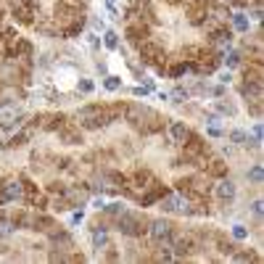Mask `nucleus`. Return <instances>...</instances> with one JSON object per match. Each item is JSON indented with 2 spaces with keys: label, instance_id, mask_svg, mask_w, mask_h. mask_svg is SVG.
<instances>
[{
  "label": "nucleus",
  "instance_id": "1",
  "mask_svg": "<svg viewBox=\"0 0 264 264\" xmlns=\"http://www.w3.org/2000/svg\"><path fill=\"white\" fill-rule=\"evenodd\" d=\"M148 217L143 212H127L124 209L117 220H114V230H119L122 235H127V238H143L148 233Z\"/></svg>",
  "mask_w": 264,
  "mask_h": 264
},
{
  "label": "nucleus",
  "instance_id": "2",
  "mask_svg": "<svg viewBox=\"0 0 264 264\" xmlns=\"http://www.w3.org/2000/svg\"><path fill=\"white\" fill-rule=\"evenodd\" d=\"M74 119H77V127H82V130H100V127H109L106 119H103V106H100V103H87V106L77 109Z\"/></svg>",
  "mask_w": 264,
  "mask_h": 264
},
{
  "label": "nucleus",
  "instance_id": "3",
  "mask_svg": "<svg viewBox=\"0 0 264 264\" xmlns=\"http://www.w3.org/2000/svg\"><path fill=\"white\" fill-rule=\"evenodd\" d=\"M159 209L164 214H182V217H190V198L185 193H164L162 198H159Z\"/></svg>",
  "mask_w": 264,
  "mask_h": 264
},
{
  "label": "nucleus",
  "instance_id": "4",
  "mask_svg": "<svg viewBox=\"0 0 264 264\" xmlns=\"http://www.w3.org/2000/svg\"><path fill=\"white\" fill-rule=\"evenodd\" d=\"M156 117V111L151 109V106H143V103H137V100H132V103H127L124 106V122H130L135 130H140L143 124L148 122V119H153Z\"/></svg>",
  "mask_w": 264,
  "mask_h": 264
},
{
  "label": "nucleus",
  "instance_id": "5",
  "mask_svg": "<svg viewBox=\"0 0 264 264\" xmlns=\"http://www.w3.org/2000/svg\"><path fill=\"white\" fill-rule=\"evenodd\" d=\"M172 230H175V225H172L169 220H151L148 222V235H151L153 246H172Z\"/></svg>",
  "mask_w": 264,
  "mask_h": 264
},
{
  "label": "nucleus",
  "instance_id": "6",
  "mask_svg": "<svg viewBox=\"0 0 264 264\" xmlns=\"http://www.w3.org/2000/svg\"><path fill=\"white\" fill-rule=\"evenodd\" d=\"M137 56H140V61L148 64V66H151V64H164V61H167L164 48H162V45H159L156 40H151V37L143 40L140 45H137Z\"/></svg>",
  "mask_w": 264,
  "mask_h": 264
},
{
  "label": "nucleus",
  "instance_id": "7",
  "mask_svg": "<svg viewBox=\"0 0 264 264\" xmlns=\"http://www.w3.org/2000/svg\"><path fill=\"white\" fill-rule=\"evenodd\" d=\"M21 119H27L21 114L19 106L14 103H0V130H14L16 124H21Z\"/></svg>",
  "mask_w": 264,
  "mask_h": 264
},
{
  "label": "nucleus",
  "instance_id": "8",
  "mask_svg": "<svg viewBox=\"0 0 264 264\" xmlns=\"http://www.w3.org/2000/svg\"><path fill=\"white\" fill-rule=\"evenodd\" d=\"M77 16H79V6L69 3V0H61V3H56L53 21L59 24V29H61V27H66V24H72V21H74Z\"/></svg>",
  "mask_w": 264,
  "mask_h": 264
},
{
  "label": "nucleus",
  "instance_id": "9",
  "mask_svg": "<svg viewBox=\"0 0 264 264\" xmlns=\"http://www.w3.org/2000/svg\"><path fill=\"white\" fill-rule=\"evenodd\" d=\"M124 37H127V42L130 45H140L143 40H148L151 37V29H148V24L145 21H140V19H132V21H127V29H124Z\"/></svg>",
  "mask_w": 264,
  "mask_h": 264
},
{
  "label": "nucleus",
  "instance_id": "10",
  "mask_svg": "<svg viewBox=\"0 0 264 264\" xmlns=\"http://www.w3.org/2000/svg\"><path fill=\"white\" fill-rule=\"evenodd\" d=\"M48 238H50V246L59 248V251H64V254H69V251L74 248V238H72V233H66L61 225H53L50 230H48Z\"/></svg>",
  "mask_w": 264,
  "mask_h": 264
},
{
  "label": "nucleus",
  "instance_id": "11",
  "mask_svg": "<svg viewBox=\"0 0 264 264\" xmlns=\"http://www.w3.org/2000/svg\"><path fill=\"white\" fill-rule=\"evenodd\" d=\"M214 193H217V198H220L222 203H233L235 196H238V188H235V182H233V180L220 177V182L214 185Z\"/></svg>",
  "mask_w": 264,
  "mask_h": 264
},
{
  "label": "nucleus",
  "instance_id": "12",
  "mask_svg": "<svg viewBox=\"0 0 264 264\" xmlns=\"http://www.w3.org/2000/svg\"><path fill=\"white\" fill-rule=\"evenodd\" d=\"M167 132H169V140L175 143V145H182V143L188 140V135H190V130H188L185 122H167Z\"/></svg>",
  "mask_w": 264,
  "mask_h": 264
},
{
  "label": "nucleus",
  "instance_id": "13",
  "mask_svg": "<svg viewBox=\"0 0 264 264\" xmlns=\"http://www.w3.org/2000/svg\"><path fill=\"white\" fill-rule=\"evenodd\" d=\"M64 196H66V201L72 203V209H74V206H85L90 201V190L79 188V185H72V188H64Z\"/></svg>",
  "mask_w": 264,
  "mask_h": 264
},
{
  "label": "nucleus",
  "instance_id": "14",
  "mask_svg": "<svg viewBox=\"0 0 264 264\" xmlns=\"http://www.w3.org/2000/svg\"><path fill=\"white\" fill-rule=\"evenodd\" d=\"M37 122H40L42 130L56 132V130H61L66 124V117H64V114H37Z\"/></svg>",
  "mask_w": 264,
  "mask_h": 264
},
{
  "label": "nucleus",
  "instance_id": "15",
  "mask_svg": "<svg viewBox=\"0 0 264 264\" xmlns=\"http://www.w3.org/2000/svg\"><path fill=\"white\" fill-rule=\"evenodd\" d=\"M56 132H59V140H61L64 145H79V143H85L79 127H69V124H64V127L56 130Z\"/></svg>",
  "mask_w": 264,
  "mask_h": 264
},
{
  "label": "nucleus",
  "instance_id": "16",
  "mask_svg": "<svg viewBox=\"0 0 264 264\" xmlns=\"http://www.w3.org/2000/svg\"><path fill=\"white\" fill-rule=\"evenodd\" d=\"M206 175H209L212 180H220V177H227V162L220 156H214L206 162Z\"/></svg>",
  "mask_w": 264,
  "mask_h": 264
},
{
  "label": "nucleus",
  "instance_id": "17",
  "mask_svg": "<svg viewBox=\"0 0 264 264\" xmlns=\"http://www.w3.org/2000/svg\"><path fill=\"white\" fill-rule=\"evenodd\" d=\"M124 106H127V103H106V106H103V119H106V124L122 122L124 119Z\"/></svg>",
  "mask_w": 264,
  "mask_h": 264
},
{
  "label": "nucleus",
  "instance_id": "18",
  "mask_svg": "<svg viewBox=\"0 0 264 264\" xmlns=\"http://www.w3.org/2000/svg\"><path fill=\"white\" fill-rule=\"evenodd\" d=\"M238 93L243 100H256V98H261V82H240Z\"/></svg>",
  "mask_w": 264,
  "mask_h": 264
},
{
  "label": "nucleus",
  "instance_id": "19",
  "mask_svg": "<svg viewBox=\"0 0 264 264\" xmlns=\"http://www.w3.org/2000/svg\"><path fill=\"white\" fill-rule=\"evenodd\" d=\"M230 19H233V29H235V32H240V34H248L251 19L246 16V11H238V14H233Z\"/></svg>",
  "mask_w": 264,
  "mask_h": 264
},
{
  "label": "nucleus",
  "instance_id": "20",
  "mask_svg": "<svg viewBox=\"0 0 264 264\" xmlns=\"http://www.w3.org/2000/svg\"><path fill=\"white\" fill-rule=\"evenodd\" d=\"M111 246V238H109V230H100V227H93V248L103 251Z\"/></svg>",
  "mask_w": 264,
  "mask_h": 264
},
{
  "label": "nucleus",
  "instance_id": "21",
  "mask_svg": "<svg viewBox=\"0 0 264 264\" xmlns=\"http://www.w3.org/2000/svg\"><path fill=\"white\" fill-rule=\"evenodd\" d=\"M243 82H261V66L259 64H246L243 66Z\"/></svg>",
  "mask_w": 264,
  "mask_h": 264
},
{
  "label": "nucleus",
  "instance_id": "22",
  "mask_svg": "<svg viewBox=\"0 0 264 264\" xmlns=\"http://www.w3.org/2000/svg\"><path fill=\"white\" fill-rule=\"evenodd\" d=\"M214 109H217V114H222V117H235V114H238V109H235V103H230V100H225V98H217V103H214Z\"/></svg>",
  "mask_w": 264,
  "mask_h": 264
},
{
  "label": "nucleus",
  "instance_id": "23",
  "mask_svg": "<svg viewBox=\"0 0 264 264\" xmlns=\"http://www.w3.org/2000/svg\"><path fill=\"white\" fill-rule=\"evenodd\" d=\"M246 177H248V182L251 185H261L264 182V169H261V164H254L248 172H246Z\"/></svg>",
  "mask_w": 264,
  "mask_h": 264
},
{
  "label": "nucleus",
  "instance_id": "24",
  "mask_svg": "<svg viewBox=\"0 0 264 264\" xmlns=\"http://www.w3.org/2000/svg\"><path fill=\"white\" fill-rule=\"evenodd\" d=\"M182 74H188V61H177L167 69V77H172V79H180Z\"/></svg>",
  "mask_w": 264,
  "mask_h": 264
},
{
  "label": "nucleus",
  "instance_id": "25",
  "mask_svg": "<svg viewBox=\"0 0 264 264\" xmlns=\"http://www.w3.org/2000/svg\"><path fill=\"white\" fill-rule=\"evenodd\" d=\"M103 45H106L109 50H117L119 48V34L114 29H106V32H103Z\"/></svg>",
  "mask_w": 264,
  "mask_h": 264
},
{
  "label": "nucleus",
  "instance_id": "26",
  "mask_svg": "<svg viewBox=\"0 0 264 264\" xmlns=\"http://www.w3.org/2000/svg\"><path fill=\"white\" fill-rule=\"evenodd\" d=\"M14 37H19L16 34V27H11V24H3V21H0V42H11Z\"/></svg>",
  "mask_w": 264,
  "mask_h": 264
},
{
  "label": "nucleus",
  "instance_id": "27",
  "mask_svg": "<svg viewBox=\"0 0 264 264\" xmlns=\"http://www.w3.org/2000/svg\"><path fill=\"white\" fill-rule=\"evenodd\" d=\"M103 87H106L109 93H117V90H122V77H117V74H106V79H103Z\"/></svg>",
  "mask_w": 264,
  "mask_h": 264
},
{
  "label": "nucleus",
  "instance_id": "28",
  "mask_svg": "<svg viewBox=\"0 0 264 264\" xmlns=\"http://www.w3.org/2000/svg\"><path fill=\"white\" fill-rule=\"evenodd\" d=\"M217 246H220V251L225 256H233V251L238 248V243H233V240H225L222 235H217Z\"/></svg>",
  "mask_w": 264,
  "mask_h": 264
},
{
  "label": "nucleus",
  "instance_id": "29",
  "mask_svg": "<svg viewBox=\"0 0 264 264\" xmlns=\"http://www.w3.org/2000/svg\"><path fill=\"white\" fill-rule=\"evenodd\" d=\"M201 53H203V48H198V45H188V48H182V61H196Z\"/></svg>",
  "mask_w": 264,
  "mask_h": 264
},
{
  "label": "nucleus",
  "instance_id": "30",
  "mask_svg": "<svg viewBox=\"0 0 264 264\" xmlns=\"http://www.w3.org/2000/svg\"><path fill=\"white\" fill-rule=\"evenodd\" d=\"M169 98H175V103H185V100L190 98V90H185L182 85H177V87L169 93Z\"/></svg>",
  "mask_w": 264,
  "mask_h": 264
},
{
  "label": "nucleus",
  "instance_id": "31",
  "mask_svg": "<svg viewBox=\"0 0 264 264\" xmlns=\"http://www.w3.org/2000/svg\"><path fill=\"white\" fill-rule=\"evenodd\" d=\"M50 206H53L56 212H69V209H72V203L66 201L64 193H59V198H50Z\"/></svg>",
  "mask_w": 264,
  "mask_h": 264
},
{
  "label": "nucleus",
  "instance_id": "32",
  "mask_svg": "<svg viewBox=\"0 0 264 264\" xmlns=\"http://www.w3.org/2000/svg\"><path fill=\"white\" fill-rule=\"evenodd\" d=\"M233 259H235V261H259V256H256L251 248H248V251H238V248H235V251H233Z\"/></svg>",
  "mask_w": 264,
  "mask_h": 264
},
{
  "label": "nucleus",
  "instance_id": "33",
  "mask_svg": "<svg viewBox=\"0 0 264 264\" xmlns=\"http://www.w3.org/2000/svg\"><path fill=\"white\" fill-rule=\"evenodd\" d=\"M246 109H248V114L254 119H261V98H256V100H246Z\"/></svg>",
  "mask_w": 264,
  "mask_h": 264
},
{
  "label": "nucleus",
  "instance_id": "34",
  "mask_svg": "<svg viewBox=\"0 0 264 264\" xmlns=\"http://www.w3.org/2000/svg\"><path fill=\"white\" fill-rule=\"evenodd\" d=\"M14 233H16L14 222H11V220H0V238H11Z\"/></svg>",
  "mask_w": 264,
  "mask_h": 264
},
{
  "label": "nucleus",
  "instance_id": "35",
  "mask_svg": "<svg viewBox=\"0 0 264 264\" xmlns=\"http://www.w3.org/2000/svg\"><path fill=\"white\" fill-rule=\"evenodd\" d=\"M48 203H50V198L42 196V193H37V196H34V201H32V206H34L37 212H45V209H48Z\"/></svg>",
  "mask_w": 264,
  "mask_h": 264
},
{
  "label": "nucleus",
  "instance_id": "36",
  "mask_svg": "<svg viewBox=\"0 0 264 264\" xmlns=\"http://www.w3.org/2000/svg\"><path fill=\"white\" fill-rule=\"evenodd\" d=\"M77 90H79L82 95H90V93L95 90V85H93V79H79V82H77Z\"/></svg>",
  "mask_w": 264,
  "mask_h": 264
},
{
  "label": "nucleus",
  "instance_id": "37",
  "mask_svg": "<svg viewBox=\"0 0 264 264\" xmlns=\"http://www.w3.org/2000/svg\"><path fill=\"white\" fill-rule=\"evenodd\" d=\"M233 238L235 240H246L248 238V227L246 225H233Z\"/></svg>",
  "mask_w": 264,
  "mask_h": 264
},
{
  "label": "nucleus",
  "instance_id": "38",
  "mask_svg": "<svg viewBox=\"0 0 264 264\" xmlns=\"http://www.w3.org/2000/svg\"><path fill=\"white\" fill-rule=\"evenodd\" d=\"M246 137H248V135H246L243 130H233V132H230V143H235V145H243V143H246Z\"/></svg>",
  "mask_w": 264,
  "mask_h": 264
},
{
  "label": "nucleus",
  "instance_id": "39",
  "mask_svg": "<svg viewBox=\"0 0 264 264\" xmlns=\"http://www.w3.org/2000/svg\"><path fill=\"white\" fill-rule=\"evenodd\" d=\"M151 90H153V85H148V82H145V85H137V87L132 90V95H135V98H145L148 93H151Z\"/></svg>",
  "mask_w": 264,
  "mask_h": 264
},
{
  "label": "nucleus",
  "instance_id": "40",
  "mask_svg": "<svg viewBox=\"0 0 264 264\" xmlns=\"http://www.w3.org/2000/svg\"><path fill=\"white\" fill-rule=\"evenodd\" d=\"M85 37H87V45H90L93 50H98V48H100V37H98V32H87Z\"/></svg>",
  "mask_w": 264,
  "mask_h": 264
},
{
  "label": "nucleus",
  "instance_id": "41",
  "mask_svg": "<svg viewBox=\"0 0 264 264\" xmlns=\"http://www.w3.org/2000/svg\"><path fill=\"white\" fill-rule=\"evenodd\" d=\"M90 27H93V32H106V24H103V19H90Z\"/></svg>",
  "mask_w": 264,
  "mask_h": 264
},
{
  "label": "nucleus",
  "instance_id": "42",
  "mask_svg": "<svg viewBox=\"0 0 264 264\" xmlns=\"http://www.w3.org/2000/svg\"><path fill=\"white\" fill-rule=\"evenodd\" d=\"M206 124H212V127H220V124H222V119L217 117V114H206Z\"/></svg>",
  "mask_w": 264,
  "mask_h": 264
},
{
  "label": "nucleus",
  "instance_id": "43",
  "mask_svg": "<svg viewBox=\"0 0 264 264\" xmlns=\"http://www.w3.org/2000/svg\"><path fill=\"white\" fill-rule=\"evenodd\" d=\"M233 82V74H230V69L227 72H220V85H230Z\"/></svg>",
  "mask_w": 264,
  "mask_h": 264
},
{
  "label": "nucleus",
  "instance_id": "44",
  "mask_svg": "<svg viewBox=\"0 0 264 264\" xmlns=\"http://www.w3.org/2000/svg\"><path fill=\"white\" fill-rule=\"evenodd\" d=\"M82 220H85V212H82V209H79V212H74V214H72V227H77V225L82 222Z\"/></svg>",
  "mask_w": 264,
  "mask_h": 264
},
{
  "label": "nucleus",
  "instance_id": "45",
  "mask_svg": "<svg viewBox=\"0 0 264 264\" xmlns=\"http://www.w3.org/2000/svg\"><path fill=\"white\" fill-rule=\"evenodd\" d=\"M37 66H42V69H48V66H50V56H48V53H42V56H40V59H37Z\"/></svg>",
  "mask_w": 264,
  "mask_h": 264
},
{
  "label": "nucleus",
  "instance_id": "46",
  "mask_svg": "<svg viewBox=\"0 0 264 264\" xmlns=\"http://www.w3.org/2000/svg\"><path fill=\"white\" fill-rule=\"evenodd\" d=\"M251 19H254V21H261V6H254V8H251Z\"/></svg>",
  "mask_w": 264,
  "mask_h": 264
},
{
  "label": "nucleus",
  "instance_id": "47",
  "mask_svg": "<svg viewBox=\"0 0 264 264\" xmlns=\"http://www.w3.org/2000/svg\"><path fill=\"white\" fill-rule=\"evenodd\" d=\"M206 135H209V137H222V130H220V127H212V124H209V130H206Z\"/></svg>",
  "mask_w": 264,
  "mask_h": 264
},
{
  "label": "nucleus",
  "instance_id": "48",
  "mask_svg": "<svg viewBox=\"0 0 264 264\" xmlns=\"http://www.w3.org/2000/svg\"><path fill=\"white\" fill-rule=\"evenodd\" d=\"M251 212H254V214H256V217H259V214H261V201H259V198H256V201H254V203H251Z\"/></svg>",
  "mask_w": 264,
  "mask_h": 264
},
{
  "label": "nucleus",
  "instance_id": "49",
  "mask_svg": "<svg viewBox=\"0 0 264 264\" xmlns=\"http://www.w3.org/2000/svg\"><path fill=\"white\" fill-rule=\"evenodd\" d=\"M254 137H256V140H261V124L259 122L254 124Z\"/></svg>",
  "mask_w": 264,
  "mask_h": 264
},
{
  "label": "nucleus",
  "instance_id": "50",
  "mask_svg": "<svg viewBox=\"0 0 264 264\" xmlns=\"http://www.w3.org/2000/svg\"><path fill=\"white\" fill-rule=\"evenodd\" d=\"M103 203H106L103 198H95V201H93V206H95V209H103Z\"/></svg>",
  "mask_w": 264,
  "mask_h": 264
},
{
  "label": "nucleus",
  "instance_id": "51",
  "mask_svg": "<svg viewBox=\"0 0 264 264\" xmlns=\"http://www.w3.org/2000/svg\"><path fill=\"white\" fill-rule=\"evenodd\" d=\"M225 3H227V0H225Z\"/></svg>",
  "mask_w": 264,
  "mask_h": 264
}]
</instances>
